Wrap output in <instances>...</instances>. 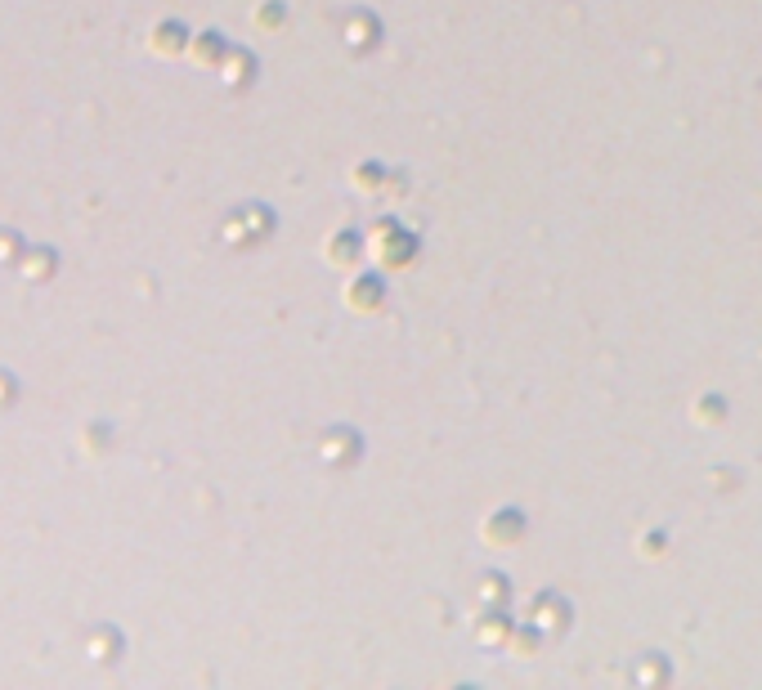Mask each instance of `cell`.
I'll return each instance as SVG.
<instances>
[{
	"instance_id": "1",
	"label": "cell",
	"mask_w": 762,
	"mask_h": 690,
	"mask_svg": "<svg viewBox=\"0 0 762 690\" xmlns=\"http://www.w3.org/2000/svg\"><path fill=\"white\" fill-rule=\"evenodd\" d=\"M23 260V256H19ZM23 273H27V279H50V273H54V256L50 251H27V260H23Z\"/></svg>"
}]
</instances>
